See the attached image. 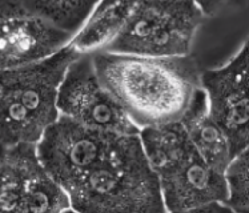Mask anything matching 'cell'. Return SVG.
<instances>
[{
    "instance_id": "1",
    "label": "cell",
    "mask_w": 249,
    "mask_h": 213,
    "mask_svg": "<svg viewBox=\"0 0 249 213\" xmlns=\"http://www.w3.org/2000/svg\"><path fill=\"white\" fill-rule=\"evenodd\" d=\"M95 71L131 122L139 128L178 122L200 88V70L189 55L171 57L100 51Z\"/></svg>"
},
{
    "instance_id": "2",
    "label": "cell",
    "mask_w": 249,
    "mask_h": 213,
    "mask_svg": "<svg viewBox=\"0 0 249 213\" xmlns=\"http://www.w3.org/2000/svg\"><path fill=\"white\" fill-rule=\"evenodd\" d=\"M71 211L164 213L156 173L139 135H122L106 156L68 192Z\"/></svg>"
},
{
    "instance_id": "3",
    "label": "cell",
    "mask_w": 249,
    "mask_h": 213,
    "mask_svg": "<svg viewBox=\"0 0 249 213\" xmlns=\"http://www.w3.org/2000/svg\"><path fill=\"white\" fill-rule=\"evenodd\" d=\"M79 53L67 46L44 60L0 70V142L36 144L59 116L57 92Z\"/></svg>"
},
{
    "instance_id": "4",
    "label": "cell",
    "mask_w": 249,
    "mask_h": 213,
    "mask_svg": "<svg viewBox=\"0 0 249 213\" xmlns=\"http://www.w3.org/2000/svg\"><path fill=\"white\" fill-rule=\"evenodd\" d=\"M207 18L191 0H138L125 26L106 52L187 56Z\"/></svg>"
},
{
    "instance_id": "5",
    "label": "cell",
    "mask_w": 249,
    "mask_h": 213,
    "mask_svg": "<svg viewBox=\"0 0 249 213\" xmlns=\"http://www.w3.org/2000/svg\"><path fill=\"white\" fill-rule=\"evenodd\" d=\"M70 197L47 173L36 144L0 142V212H64Z\"/></svg>"
},
{
    "instance_id": "6",
    "label": "cell",
    "mask_w": 249,
    "mask_h": 213,
    "mask_svg": "<svg viewBox=\"0 0 249 213\" xmlns=\"http://www.w3.org/2000/svg\"><path fill=\"white\" fill-rule=\"evenodd\" d=\"M119 136L59 115L36 142V153L47 173L68 192L106 156Z\"/></svg>"
},
{
    "instance_id": "7",
    "label": "cell",
    "mask_w": 249,
    "mask_h": 213,
    "mask_svg": "<svg viewBox=\"0 0 249 213\" xmlns=\"http://www.w3.org/2000/svg\"><path fill=\"white\" fill-rule=\"evenodd\" d=\"M153 171L165 212H231L224 175L209 167L191 142Z\"/></svg>"
},
{
    "instance_id": "8",
    "label": "cell",
    "mask_w": 249,
    "mask_h": 213,
    "mask_svg": "<svg viewBox=\"0 0 249 213\" xmlns=\"http://www.w3.org/2000/svg\"><path fill=\"white\" fill-rule=\"evenodd\" d=\"M57 111L91 129L115 135L139 133V128L102 86L91 55H79L67 68L57 92Z\"/></svg>"
},
{
    "instance_id": "9",
    "label": "cell",
    "mask_w": 249,
    "mask_h": 213,
    "mask_svg": "<svg viewBox=\"0 0 249 213\" xmlns=\"http://www.w3.org/2000/svg\"><path fill=\"white\" fill-rule=\"evenodd\" d=\"M248 44L247 41L224 66L200 73L207 112L225 133L233 158L248 149Z\"/></svg>"
},
{
    "instance_id": "10",
    "label": "cell",
    "mask_w": 249,
    "mask_h": 213,
    "mask_svg": "<svg viewBox=\"0 0 249 213\" xmlns=\"http://www.w3.org/2000/svg\"><path fill=\"white\" fill-rule=\"evenodd\" d=\"M61 30L20 0H0V70L44 60L70 44Z\"/></svg>"
},
{
    "instance_id": "11",
    "label": "cell",
    "mask_w": 249,
    "mask_h": 213,
    "mask_svg": "<svg viewBox=\"0 0 249 213\" xmlns=\"http://www.w3.org/2000/svg\"><path fill=\"white\" fill-rule=\"evenodd\" d=\"M180 123L183 124L189 142L200 158L212 169L224 173L233 155L225 133L209 117L205 95L201 87L195 93L188 109L180 119Z\"/></svg>"
},
{
    "instance_id": "12",
    "label": "cell",
    "mask_w": 249,
    "mask_h": 213,
    "mask_svg": "<svg viewBox=\"0 0 249 213\" xmlns=\"http://www.w3.org/2000/svg\"><path fill=\"white\" fill-rule=\"evenodd\" d=\"M138 0H100L68 46L79 55L106 51L125 26Z\"/></svg>"
},
{
    "instance_id": "13",
    "label": "cell",
    "mask_w": 249,
    "mask_h": 213,
    "mask_svg": "<svg viewBox=\"0 0 249 213\" xmlns=\"http://www.w3.org/2000/svg\"><path fill=\"white\" fill-rule=\"evenodd\" d=\"M61 30L76 34L100 0H20Z\"/></svg>"
},
{
    "instance_id": "14",
    "label": "cell",
    "mask_w": 249,
    "mask_h": 213,
    "mask_svg": "<svg viewBox=\"0 0 249 213\" xmlns=\"http://www.w3.org/2000/svg\"><path fill=\"white\" fill-rule=\"evenodd\" d=\"M224 181L227 188L225 205L231 212H249L248 181V149L236 155L224 171Z\"/></svg>"
},
{
    "instance_id": "15",
    "label": "cell",
    "mask_w": 249,
    "mask_h": 213,
    "mask_svg": "<svg viewBox=\"0 0 249 213\" xmlns=\"http://www.w3.org/2000/svg\"><path fill=\"white\" fill-rule=\"evenodd\" d=\"M191 1L197 5L198 10L203 12L205 18L217 15L221 11L228 8H240L245 5V0H191Z\"/></svg>"
}]
</instances>
